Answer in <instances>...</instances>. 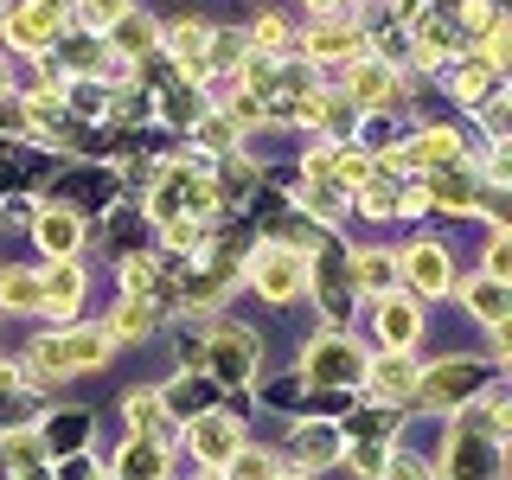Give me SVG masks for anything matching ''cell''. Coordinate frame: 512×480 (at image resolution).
Wrapping results in <instances>:
<instances>
[{"mask_svg": "<svg viewBox=\"0 0 512 480\" xmlns=\"http://www.w3.org/2000/svg\"><path fill=\"white\" fill-rule=\"evenodd\" d=\"M212 199H218L212 173L186 167V160L154 167V218H160V224H167V218H192V212H212Z\"/></svg>", "mask_w": 512, "mask_h": 480, "instance_id": "6da1fadb", "label": "cell"}, {"mask_svg": "<svg viewBox=\"0 0 512 480\" xmlns=\"http://www.w3.org/2000/svg\"><path fill=\"white\" fill-rule=\"evenodd\" d=\"M109 359V340L103 333H45L39 346H32V372L39 378H71V372H90V365Z\"/></svg>", "mask_w": 512, "mask_h": 480, "instance_id": "7a4b0ae2", "label": "cell"}, {"mask_svg": "<svg viewBox=\"0 0 512 480\" xmlns=\"http://www.w3.org/2000/svg\"><path fill=\"white\" fill-rule=\"evenodd\" d=\"M301 372L314 384H359L365 378V352L352 340H340V333H320V340H308V352H301Z\"/></svg>", "mask_w": 512, "mask_h": 480, "instance_id": "3957f363", "label": "cell"}, {"mask_svg": "<svg viewBox=\"0 0 512 480\" xmlns=\"http://www.w3.org/2000/svg\"><path fill=\"white\" fill-rule=\"evenodd\" d=\"M480 378H487V365H480V359H442L436 372L416 384V391H423V404L455 410V404H468V397L480 391Z\"/></svg>", "mask_w": 512, "mask_h": 480, "instance_id": "277c9868", "label": "cell"}, {"mask_svg": "<svg viewBox=\"0 0 512 480\" xmlns=\"http://www.w3.org/2000/svg\"><path fill=\"white\" fill-rule=\"evenodd\" d=\"M199 359L212 365L218 384H250V372H256V340H250V333H237V327H218L212 340H205Z\"/></svg>", "mask_w": 512, "mask_h": 480, "instance_id": "5b68a950", "label": "cell"}, {"mask_svg": "<svg viewBox=\"0 0 512 480\" xmlns=\"http://www.w3.org/2000/svg\"><path fill=\"white\" fill-rule=\"evenodd\" d=\"M160 45L173 52V64H180L186 84H199V77H205V45H212V26H205V20H180L173 32H160Z\"/></svg>", "mask_w": 512, "mask_h": 480, "instance_id": "8992f818", "label": "cell"}, {"mask_svg": "<svg viewBox=\"0 0 512 480\" xmlns=\"http://www.w3.org/2000/svg\"><path fill=\"white\" fill-rule=\"evenodd\" d=\"M250 269H256V288H263L269 301H295V288H301V256H295V250L269 244Z\"/></svg>", "mask_w": 512, "mask_h": 480, "instance_id": "52a82bcc", "label": "cell"}, {"mask_svg": "<svg viewBox=\"0 0 512 480\" xmlns=\"http://www.w3.org/2000/svg\"><path fill=\"white\" fill-rule=\"evenodd\" d=\"M58 32H64V20L45 7V0H39V7H20L7 20V39L20 45V52H45V45H58Z\"/></svg>", "mask_w": 512, "mask_h": 480, "instance_id": "ba28073f", "label": "cell"}, {"mask_svg": "<svg viewBox=\"0 0 512 480\" xmlns=\"http://www.w3.org/2000/svg\"><path fill=\"white\" fill-rule=\"evenodd\" d=\"M237 448H244V436H237L231 416H192V455H199V461L218 468V461H231Z\"/></svg>", "mask_w": 512, "mask_h": 480, "instance_id": "9c48e42d", "label": "cell"}, {"mask_svg": "<svg viewBox=\"0 0 512 480\" xmlns=\"http://www.w3.org/2000/svg\"><path fill=\"white\" fill-rule=\"evenodd\" d=\"M378 333H384V346H391V352H410L416 340H423V308L404 301V295H391L378 308Z\"/></svg>", "mask_w": 512, "mask_h": 480, "instance_id": "30bf717a", "label": "cell"}, {"mask_svg": "<svg viewBox=\"0 0 512 480\" xmlns=\"http://www.w3.org/2000/svg\"><path fill=\"white\" fill-rule=\"evenodd\" d=\"M404 269H410V288H416V295H448V250H436V244H410Z\"/></svg>", "mask_w": 512, "mask_h": 480, "instance_id": "8fae6325", "label": "cell"}, {"mask_svg": "<svg viewBox=\"0 0 512 480\" xmlns=\"http://www.w3.org/2000/svg\"><path fill=\"white\" fill-rule=\"evenodd\" d=\"M365 372H372V391H378V397H410V391H416V378H423L410 352H384V359H378V365H365Z\"/></svg>", "mask_w": 512, "mask_h": 480, "instance_id": "7c38bea8", "label": "cell"}, {"mask_svg": "<svg viewBox=\"0 0 512 480\" xmlns=\"http://www.w3.org/2000/svg\"><path fill=\"white\" fill-rule=\"evenodd\" d=\"M391 276H397V256H384V250H365V256H352V263H346L352 295H384Z\"/></svg>", "mask_w": 512, "mask_h": 480, "instance_id": "4fadbf2b", "label": "cell"}, {"mask_svg": "<svg viewBox=\"0 0 512 480\" xmlns=\"http://www.w3.org/2000/svg\"><path fill=\"white\" fill-rule=\"evenodd\" d=\"M109 32H116V52H122V64H128V58H148L154 45H160V26L148 20V13H135V7H128V13H122V20L109 26Z\"/></svg>", "mask_w": 512, "mask_h": 480, "instance_id": "5bb4252c", "label": "cell"}, {"mask_svg": "<svg viewBox=\"0 0 512 480\" xmlns=\"http://www.w3.org/2000/svg\"><path fill=\"white\" fill-rule=\"evenodd\" d=\"M160 474H167V448H160V442L141 436V442H128V448H122L116 480H160Z\"/></svg>", "mask_w": 512, "mask_h": 480, "instance_id": "9a60e30c", "label": "cell"}, {"mask_svg": "<svg viewBox=\"0 0 512 480\" xmlns=\"http://www.w3.org/2000/svg\"><path fill=\"white\" fill-rule=\"evenodd\" d=\"M39 244L58 256V263H71V250L84 244V224H77V212H45L39 218Z\"/></svg>", "mask_w": 512, "mask_h": 480, "instance_id": "2e32d148", "label": "cell"}, {"mask_svg": "<svg viewBox=\"0 0 512 480\" xmlns=\"http://www.w3.org/2000/svg\"><path fill=\"white\" fill-rule=\"evenodd\" d=\"M39 282H45V301H39V308H52V314H71L77 295H84V269H77V263H58L52 276H39Z\"/></svg>", "mask_w": 512, "mask_h": 480, "instance_id": "e0dca14e", "label": "cell"}, {"mask_svg": "<svg viewBox=\"0 0 512 480\" xmlns=\"http://www.w3.org/2000/svg\"><path fill=\"white\" fill-rule=\"evenodd\" d=\"M391 96V64H352V77H346V103H384Z\"/></svg>", "mask_w": 512, "mask_h": 480, "instance_id": "ac0fdd59", "label": "cell"}, {"mask_svg": "<svg viewBox=\"0 0 512 480\" xmlns=\"http://www.w3.org/2000/svg\"><path fill=\"white\" fill-rule=\"evenodd\" d=\"M308 52H314V58H346V52H359V26L320 20V26L308 32Z\"/></svg>", "mask_w": 512, "mask_h": 480, "instance_id": "d6986e66", "label": "cell"}, {"mask_svg": "<svg viewBox=\"0 0 512 480\" xmlns=\"http://www.w3.org/2000/svg\"><path fill=\"white\" fill-rule=\"evenodd\" d=\"M429 199L436 205H474V173L461 167V160L455 167H436L429 173Z\"/></svg>", "mask_w": 512, "mask_h": 480, "instance_id": "ffe728a7", "label": "cell"}, {"mask_svg": "<svg viewBox=\"0 0 512 480\" xmlns=\"http://www.w3.org/2000/svg\"><path fill=\"white\" fill-rule=\"evenodd\" d=\"M493 77H500V71H493L487 58H461L455 71H448V90H455L461 103H474V96H487V90H493Z\"/></svg>", "mask_w": 512, "mask_h": 480, "instance_id": "44dd1931", "label": "cell"}, {"mask_svg": "<svg viewBox=\"0 0 512 480\" xmlns=\"http://www.w3.org/2000/svg\"><path fill=\"white\" fill-rule=\"evenodd\" d=\"M0 301H7V308H39L45 282L32 276V269H0Z\"/></svg>", "mask_w": 512, "mask_h": 480, "instance_id": "7402d4cb", "label": "cell"}, {"mask_svg": "<svg viewBox=\"0 0 512 480\" xmlns=\"http://www.w3.org/2000/svg\"><path fill=\"white\" fill-rule=\"evenodd\" d=\"M128 423H135L148 442H160V436H167V404L148 397V391H135V397H128Z\"/></svg>", "mask_w": 512, "mask_h": 480, "instance_id": "603a6c76", "label": "cell"}, {"mask_svg": "<svg viewBox=\"0 0 512 480\" xmlns=\"http://www.w3.org/2000/svg\"><path fill=\"white\" fill-rule=\"evenodd\" d=\"M468 308L487 320V327H493V320H506V308H512V301H506V282H493V276L474 282V288H468Z\"/></svg>", "mask_w": 512, "mask_h": 480, "instance_id": "cb8c5ba5", "label": "cell"}, {"mask_svg": "<svg viewBox=\"0 0 512 480\" xmlns=\"http://www.w3.org/2000/svg\"><path fill=\"white\" fill-rule=\"evenodd\" d=\"M148 327H154V301L148 295H128L122 314H116V333H122V340H141Z\"/></svg>", "mask_w": 512, "mask_h": 480, "instance_id": "d4e9b609", "label": "cell"}, {"mask_svg": "<svg viewBox=\"0 0 512 480\" xmlns=\"http://www.w3.org/2000/svg\"><path fill=\"white\" fill-rule=\"evenodd\" d=\"M340 455V436L327 423H301V461H333Z\"/></svg>", "mask_w": 512, "mask_h": 480, "instance_id": "484cf974", "label": "cell"}, {"mask_svg": "<svg viewBox=\"0 0 512 480\" xmlns=\"http://www.w3.org/2000/svg\"><path fill=\"white\" fill-rule=\"evenodd\" d=\"M308 205H314L320 218H340L346 212V192L333 186V180H308Z\"/></svg>", "mask_w": 512, "mask_h": 480, "instance_id": "4316f807", "label": "cell"}, {"mask_svg": "<svg viewBox=\"0 0 512 480\" xmlns=\"http://www.w3.org/2000/svg\"><path fill=\"white\" fill-rule=\"evenodd\" d=\"M128 13V0H84V32H109Z\"/></svg>", "mask_w": 512, "mask_h": 480, "instance_id": "83f0119b", "label": "cell"}, {"mask_svg": "<svg viewBox=\"0 0 512 480\" xmlns=\"http://www.w3.org/2000/svg\"><path fill=\"white\" fill-rule=\"evenodd\" d=\"M231 480H276V461H269V455H250V448H237V455H231Z\"/></svg>", "mask_w": 512, "mask_h": 480, "instance_id": "f1b7e54d", "label": "cell"}, {"mask_svg": "<svg viewBox=\"0 0 512 480\" xmlns=\"http://www.w3.org/2000/svg\"><path fill=\"white\" fill-rule=\"evenodd\" d=\"M45 442H52V448H77V442H84V416H77V410H71V416H58Z\"/></svg>", "mask_w": 512, "mask_h": 480, "instance_id": "f546056e", "label": "cell"}, {"mask_svg": "<svg viewBox=\"0 0 512 480\" xmlns=\"http://www.w3.org/2000/svg\"><path fill=\"white\" fill-rule=\"evenodd\" d=\"M250 39H256V45H269V52H282V45H288V26L276 20V13H263V20H256V32H250Z\"/></svg>", "mask_w": 512, "mask_h": 480, "instance_id": "4dcf8cb0", "label": "cell"}, {"mask_svg": "<svg viewBox=\"0 0 512 480\" xmlns=\"http://www.w3.org/2000/svg\"><path fill=\"white\" fill-rule=\"evenodd\" d=\"M384 474H391V480H429V468L416 455H391V461H384Z\"/></svg>", "mask_w": 512, "mask_h": 480, "instance_id": "1f68e13d", "label": "cell"}, {"mask_svg": "<svg viewBox=\"0 0 512 480\" xmlns=\"http://www.w3.org/2000/svg\"><path fill=\"white\" fill-rule=\"evenodd\" d=\"M32 455H39V436H26V429H20V436H7V461H20V468H26Z\"/></svg>", "mask_w": 512, "mask_h": 480, "instance_id": "d6a6232c", "label": "cell"}, {"mask_svg": "<svg viewBox=\"0 0 512 480\" xmlns=\"http://www.w3.org/2000/svg\"><path fill=\"white\" fill-rule=\"evenodd\" d=\"M487 269H493V282H506V269H512V250H506V237H493V250H487Z\"/></svg>", "mask_w": 512, "mask_h": 480, "instance_id": "836d02e7", "label": "cell"}, {"mask_svg": "<svg viewBox=\"0 0 512 480\" xmlns=\"http://www.w3.org/2000/svg\"><path fill=\"white\" fill-rule=\"evenodd\" d=\"M276 480H301V474H276Z\"/></svg>", "mask_w": 512, "mask_h": 480, "instance_id": "e575fe53", "label": "cell"}, {"mask_svg": "<svg viewBox=\"0 0 512 480\" xmlns=\"http://www.w3.org/2000/svg\"><path fill=\"white\" fill-rule=\"evenodd\" d=\"M199 480H224V474H199Z\"/></svg>", "mask_w": 512, "mask_h": 480, "instance_id": "d590c367", "label": "cell"}, {"mask_svg": "<svg viewBox=\"0 0 512 480\" xmlns=\"http://www.w3.org/2000/svg\"><path fill=\"white\" fill-rule=\"evenodd\" d=\"M314 7H333V0H314Z\"/></svg>", "mask_w": 512, "mask_h": 480, "instance_id": "8d00e7d4", "label": "cell"}, {"mask_svg": "<svg viewBox=\"0 0 512 480\" xmlns=\"http://www.w3.org/2000/svg\"><path fill=\"white\" fill-rule=\"evenodd\" d=\"M45 7H52V13H58V0H45Z\"/></svg>", "mask_w": 512, "mask_h": 480, "instance_id": "74e56055", "label": "cell"}]
</instances>
